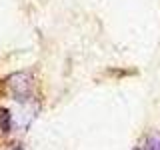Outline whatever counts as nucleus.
Masks as SVG:
<instances>
[{
    "label": "nucleus",
    "mask_w": 160,
    "mask_h": 150,
    "mask_svg": "<svg viewBox=\"0 0 160 150\" xmlns=\"http://www.w3.org/2000/svg\"><path fill=\"white\" fill-rule=\"evenodd\" d=\"M146 150H160V136H152V138H150Z\"/></svg>",
    "instance_id": "3"
},
{
    "label": "nucleus",
    "mask_w": 160,
    "mask_h": 150,
    "mask_svg": "<svg viewBox=\"0 0 160 150\" xmlns=\"http://www.w3.org/2000/svg\"><path fill=\"white\" fill-rule=\"evenodd\" d=\"M10 124H12V116H10V110L8 108H0V128L4 132L10 130Z\"/></svg>",
    "instance_id": "2"
},
{
    "label": "nucleus",
    "mask_w": 160,
    "mask_h": 150,
    "mask_svg": "<svg viewBox=\"0 0 160 150\" xmlns=\"http://www.w3.org/2000/svg\"><path fill=\"white\" fill-rule=\"evenodd\" d=\"M8 88L12 92V96L20 100V102H26L32 94V74L30 72H16L8 78Z\"/></svg>",
    "instance_id": "1"
}]
</instances>
